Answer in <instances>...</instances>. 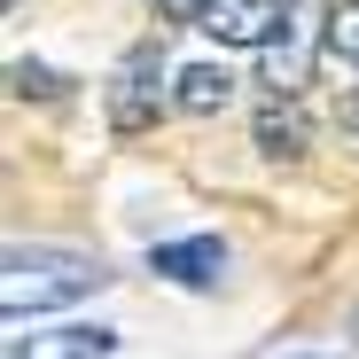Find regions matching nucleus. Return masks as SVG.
<instances>
[{
	"instance_id": "obj_7",
	"label": "nucleus",
	"mask_w": 359,
	"mask_h": 359,
	"mask_svg": "<svg viewBox=\"0 0 359 359\" xmlns=\"http://www.w3.org/2000/svg\"><path fill=\"white\" fill-rule=\"evenodd\" d=\"M250 141H258V156H273V164L305 156V149H313V117H305V102L266 94V102H258V117H250Z\"/></svg>"
},
{
	"instance_id": "obj_10",
	"label": "nucleus",
	"mask_w": 359,
	"mask_h": 359,
	"mask_svg": "<svg viewBox=\"0 0 359 359\" xmlns=\"http://www.w3.org/2000/svg\"><path fill=\"white\" fill-rule=\"evenodd\" d=\"M8 79H16V94H39V102H55V94H63V79H55L47 63H8Z\"/></svg>"
},
{
	"instance_id": "obj_14",
	"label": "nucleus",
	"mask_w": 359,
	"mask_h": 359,
	"mask_svg": "<svg viewBox=\"0 0 359 359\" xmlns=\"http://www.w3.org/2000/svg\"><path fill=\"white\" fill-rule=\"evenodd\" d=\"M351 336H359V305H351Z\"/></svg>"
},
{
	"instance_id": "obj_13",
	"label": "nucleus",
	"mask_w": 359,
	"mask_h": 359,
	"mask_svg": "<svg viewBox=\"0 0 359 359\" xmlns=\"http://www.w3.org/2000/svg\"><path fill=\"white\" fill-rule=\"evenodd\" d=\"M250 359H328V351H305V344H266V351H250Z\"/></svg>"
},
{
	"instance_id": "obj_9",
	"label": "nucleus",
	"mask_w": 359,
	"mask_h": 359,
	"mask_svg": "<svg viewBox=\"0 0 359 359\" xmlns=\"http://www.w3.org/2000/svg\"><path fill=\"white\" fill-rule=\"evenodd\" d=\"M328 55H344V63H359V0H344V8L328 16Z\"/></svg>"
},
{
	"instance_id": "obj_4",
	"label": "nucleus",
	"mask_w": 359,
	"mask_h": 359,
	"mask_svg": "<svg viewBox=\"0 0 359 359\" xmlns=\"http://www.w3.org/2000/svg\"><path fill=\"white\" fill-rule=\"evenodd\" d=\"M289 24V0H211V16L196 32H211L219 47H273V32Z\"/></svg>"
},
{
	"instance_id": "obj_12",
	"label": "nucleus",
	"mask_w": 359,
	"mask_h": 359,
	"mask_svg": "<svg viewBox=\"0 0 359 359\" xmlns=\"http://www.w3.org/2000/svg\"><path fill=\"white\" fill-rule=\"evenodd\" d=\"M336 126L359 141V86H344V102H336Z\"/></svg>"
},
{
	"instance_id": "obj_5",
	"label": "nucleus",
	"mask_w": 359,
	"mask_h": 359,
	"mask_svg": "<svg viewBox=\"0 0 359 359\" xmlns=\"http://www.w3.org/2000/svg\"><path fill=\"white\" fill-rule=\"evenodd\" d=\"M149 273H164V281H180V289H219V281H226V243H219V234L156 243V250H149Z\"/></svg>"
},
{
	"instance_id": "obj_3",
	"label": "nucleus",
	"mask_w": 359,
	"mask_h": 359,
	"mask_svg": "<svg viewBox=\"0 0 359 359\" xmlns=\"http://www.w3.org/2000/svg\"><path fill=\"white\" fill-rule=\"evenodd\" d=\"M164 79H172V71H164V47H156V39L126 47V55H117V71H109V94H102V102H109V126H117V133L156 126V109L172 102Z\"/></svg>"
},
{
	"instance_id": "obj_8",
	"label": "nucleus",
	"mask_w": 359,
	"mask_h": 359,
	"mask_svg": "<svg viewBox=\"0 0 359 359\" xmlns=\"http://www.w3.org/2000/svg\"><path fill=\"white\" fill-rule=\"evenodd\" d=\"M226 102H234V71H226V63H188V71H172V109L219 117Z\"/></svg>"
},
{
	"instance_id": "obj_11",
	"label": "nucleus",
	"mask_w": 359,
	"mask_h": 359,
	"mask_svg": "<svg viewBox=\"0 0 359 359\" xmlns=\"http://www.w3.org/2000/svg\"><path fill=\"white\" fill-rule=\"evenodd\" d=\"M156 8H164L172 24H203V16H211V0H156Z\"/></svg>"
},
{
	"instance_id": "obj_2",
	"label": "nucleus",
	"mask_w": 359,
	"mask_h": 359,
	"mask_svg": "<svg viewBox=\"0 0 359 359\" xmlns=\"http://www.w3.org/2000/svg\"><path fill=\"white\" fill-rule=\"evenodd\" d=\"M328 16L336 8H320V0H289V24L273 32V47L258 55V86L266 94H305V79H313V55L328 47Z\"/></svg>"
},
{
	"instance_id": "obj_1",
	"label": "nucleus",
	"mask_w": 359,
	"mask_h": 359,
	"mask_svg": "<svg viewBox=\"0 0 359 359\" xmlns=\"http://www.w3.org/2000/svg\"><path fill=\"white\" fill-rule=\"evenodd\" d=\"M109 281V266L94 250H71V243H8L0 258V305L8 320H39V313H63L79 297H94Z\"/></svg>"
},
{
	"instance_id": "obj_6",
	"label": "nucleus",
	"mask_w": 359,
	"mask_h": 359,
	"mask_svg": "<svg viewBox=\"0 0 359 359\" xmlns=\"http://www.w3.org/2000/svg\"><path fill=\"white\" fill-rule=\"evenodd\" d=\"M117 351V328L102 320H63V328H32L8 344V359H109Z\"/></svg>"
}]
</instances>
